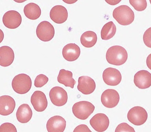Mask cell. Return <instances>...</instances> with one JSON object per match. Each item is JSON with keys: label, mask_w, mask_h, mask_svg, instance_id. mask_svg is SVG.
I'll use <instances>...</instances> for the list:
<instances>
[{"label": "cell", "mask_w": 151, "mask_h": 132, "mask_svg": "<svg viewBox=\"0 0 151 132\" xmlns=\"http://www.w3.org/2000/svg\"><path fill=\"white\" fill-rule=\"evenodd\" d=\"M146 64L148 68L151 70V53L148 56L147 58Z\"/></svg>", "instance_id": "obj_31"}, {"label": "cell", "mask_w": 151, "mask_h": 132, "mask_svg": "<svg viewBox=\"0 0 151 132\" xmlns=\"http://www.w3.org/2000/svg\"><path fill=\"white\" fill-rule=\"evenodd\" d=\"M134 81L139 89H147L151 86V74L145 70L138 71L134 75Z\"/></svg>", "instance_id": "obj_14"}, {"label": "cell", "mask_w": 151, "mask_h": 132, "mask_svg": "<svg viewBox=\"0 0 151 132\" xmlns=\"http://www.w3.org/2000/svg\"><path fill=\"white\" fill-rule=\"evenodd\" d=\"M106 58L109 63L120 66L127 62L128 53L124 48L119 45L112 46L108 50Z\"/></svg>", "instance_id": "obj_1"}, {"label": "cell", "mask_w": 151, "mask_h": 132, "mask_svg": "<svg viewBox=\"0 0 151 132\" xmlns=\"http://www.w3.org/2000/svg\"><path fill=\"white\" fill-rule=\"evenodd\" d=\"M14 54L13 50L8 46L0 48V65L3 67L9 66L13 62Z\"/></svg>", "instance_id": "obj_19"}, {"label": "cell", "mask_w": 151, "mask_h": 132, "mask_svg": "<svg viewBox=\"0 0 151 132\" xmlns=\"http://www.w3.org/2000/svg\"><path fill=\"white\" fill-rule=\"evenodd\" d=\"M0 132H17L14 125L12 123H6L0 127Z\"/></svg>", "instance_id": "obj_28"}, {"label": "cell", "mask_w": 151, "mask_h": 132, "mask_svg": "<svg viewBox=\"0 0 151 132\" xmlns=\"http://www.w3.org/2000/svg\"><path fill=\"white\" fill-rule=\"evenodd\" d=\"M95 106L91 102L82 101L75 103L72 107L74 116L82 120L87 119L93 113Z\"/></svg>", "instance_id": "obj_4"}, {"label": "cell", "mask_w": 151, "mask_h": 132, "mask_svg": "<svg viewBox=\"0 0 151 132\" xmlns=\"http://www.w3.org/2000/svg\"><path fill=\"white\" fill-rule=\"evenodd\" d=\"M50 16L51 19L56 24H62L68 19V12L64 6L56 5L52 8Z\"/></svg>", "instance_id": "obj_15"}, {"label": "cell", "mask_w": 151, "mask_h": 132, "mask_svg": "<svg viewBox=\"0 0 151 132\" xmlns=\"http://www.w3.org/2000/svg\"><path fill=\"white\" fill-rule=\"evenodd\" d=\"M121 1H113V0H112V1H106L107 3L112 5H116V4H119Z\"/></svg>", "instance_id": "obj_32"}, {"label": "cell", "mask_w": 151, "mask_h": 132, "mask_svg": "<svg viewBox=\"0 0 151 132\" xmlns=\"http://www.w3.org/2000/svg\"><path fill=\"white\" fill-rule=\"evenodd\" d=\"M129 3L134 9L138 12L143 11L147 7V4L146 1H132L129 0Z\"/></svg>", "instance_id": "obj_25"}, {"label": "cell", "mask_w": 151, "mask_h": 132, "mask_svg": "<svg viewBox=\"0 0 151 132\" xmlns=\"http://www.w3.org/2000/svg\"><path fill=\"white\" fill-rule=\"evenodd\" d=\"M73 132H92L87 126L84 124L79 125L75 128Z\"/></svg>", "instance_id": "obj_30"}, {"label": "cell", "mask_w": 151, "mask_h": 132, "mask_svg": "<svg viewBox=\"0 0 151 132\" xmlns=\"http://www.w3.org/2000/svg\"><path fill=\"white\" fill-rule=\"evenodd\" d=\"M49 96L52 104L57 106H64L68 101V95L67 92L60 87L52 88L50 92Z\"/></svg>", "instance_id": "obj_7"}, {"label": "cell", "mask_w": 151, "mask_h": 132, "mask_svg": "<svg viewBox=\"0 0 151 132\" xmlns=\"http://www.w3.org/2000/svg\"><path fill=\"white\" fill-rule=\"evenodd\" d=\"M120 99L118 92L114 89H109L105 91L102 94L101 101L106 107L112 108L118 104Z\"/></svg>", "instance_id": "obj_9"}, {"label": "cell", "mask_w": 151, "mask_h": 132, "mask_svg": "<svg viewBox=\"0 0 151 132\" xmlns=\"http://www.w3.org/2000/svg\"><path fill=\"white\" fill-rule=\"evenodd\" d=\"M96 88L95 81L91 77L87 76L80 77L78 79L77 89L84 95L93 93Z\"/></svg>", "instance_id": "obj_13"}, {"label": "cell", "mask_w": 151, "mask_h": 132, "mask_svg": "<svg viewBox=\"0 0 151 132\" xmlns=\"http://www.w3.org/2000/svg\"><path fill=\"white\" fill-rule=\"evenodd\" d=\"M90 123L96 131L104 132L108 128L110 121L106 115L98 113L92 117L90 121Z\"/></svg>", "instance_id": "obj_11"}, {"label": "cell", "mask_w": 151, "mask_h": 132, "mask_svg": "<svg viewBox=\"0 0 151 132\" xmlns=\"http://www.w3.org/2000/svg\"><path fill=\"white\" fill-rule=\"evenodd\" d=\"M22 16L19 12L15 10H9L4 14L3 22L4 26L8 28H17L22 24Z\"/></svg>", "instance_id": "obj_8"}, {"label": "cell", "mask_w": 151, "mask_h": 132, "mask_svg": "<svg viewBox=\"0 0 151 132\" xmlns=\"http://www.w3.org/2000/svg\"><path fill=\"white\" fill-rule=\"evenodd\" d=\"M143 39L144 43L147 47L151 48V27L145 32Z\"/></svg>", "instance_id": "obj_29"}, {"label": "cell", "mask_w": 151, "mask_h": 132, "mask_svg": "<svg viewBox=\"0 0 151 132\" xmlns=\"http://www.w3.org/2000/svg\"><path fill=\"white\" fill-rule=\"evenodd\" d=\"M105 83L111 86H116L121 82L122 77L121 73L117 69L108 68L105 69L102 74Z\"/></svg>", "instance_id": "obj_10"}, {"label": "cell", "mask_w": 151, "mask_h": 132, "mask_svg": "<svg viewBox=\"0 0 151 132\" xmlns=\"http://www.w3.org/2000/svg\"><path fill=\"white\" fill-rule=\"evenodd\" d=\"M63 57L67 61L73 62L78 59L81 54V49L75 43L67 44L63 48Z\"/></svg>", "instance_id": "obj_18"}, {"label": "cell", "mask_w": 151, "mask_h": 132, "mask_svg": "<svg viewBox=\"0 0 151 132\" xmlns=\"http://www.w3.org/2000/svg\"><path fill=\"white\" fill-rule=\"evenodd\" d=\"M31 102L35 110L37 112H42L47 108L48 102L47 97L42 92L37 91L31 96Z\"/></svg>", "instance_id": "obj_12"}, {"label": "cell", "mask_w": 151, "mask_h": 132, "mask_svg": "<svg viewBox=\"0 0 151 132\" xmlns=\"http://www.w3.org/2000/svg\"><path fill=\"white\" fill-rule=\"evenodd\" d=\"M36 32L40 40L43 42H48L53 38L55 31L51 23L47 21H44L38 25Z\"/></svg>", "instance_id": "obj_6"}, {"label": "cell", "mask_w": 151, "mask_h": 132, "mask_svg": "<svg viewBox=\"0 0 151 132\" xmlns=\"http://www.w3.org/2000/svg\"><path fill=\"white\" fill-rule=\"evenodd\" d=\"M116 28L112 21L109 22L104 25L101 32L103 40H107L112 38L116 33Z\"/></svg>", "instance_id": "obj_24"}, {"label": "cell", "mask_w": 151, "mask_h": 132, "mask_svg": "<svg viewBox=\"0 0 151 132\" xmlns=\"http://www.w3.org/2000/svg\"><path fill=\"white\" fill-rule=\"evenodd\" d=\"M148 117L146 110L142 107L138 106L131 109L127 115V118L129 122L138 126L144 124L147 120Z\"/></svg>", "instance_id": "obj_5"}, {"label": "cell", "mask_w": 151, "mask_h": 132, "mask_svg": "<svg viewBox=\"0 0 151 132\" xmlns=\"http://www.w3.org/2000/svg\"><path fill=\"white\" fill-rule=\"evenodd\" d=\"M16 115L19 122L25 123L30 120L32 117L33 113L29 105L24 104L19 107Z\"/></svg>", "instance_id": "obj_20"}, {"label": "cell", "mask_w": 151, "mask_h": 132, "mask_svg": "<svg viewBox=\"0 0 151 132\" xmlns=\"http://www.w3.org/2000/svg\"><path fill=\"white\" fill-rule=\"evenodd\" d=\"M24 12L25 16L32 20L37 19L41 14V10L39 6L33 3H29L25 6Z\"/></svg>", "instance_id": "obj_22"}, {"label": "cell", "mask_w": 151, "mask_h": 132, "mask_svg": "<svg viewBox=\"0 0 151 132\" xmlns=\"http://www.w3.org/2000/svg\"><path fill=\"white\" fill-rule=\"evenodd\" d=\"M32 84L30 77L25 74L16 75L12 82V87L14 91L20 94L28 93L32 87Z\"/></svg>", "instance_id": "obj_3"}, {"label": "cell", "mask_w": 151, "mask_h": 132, "mask_svg": "<svg viewBox=\"0 0 151 132\" xmlns=\"http://www.w3.org/2000/svg\"><path fill=\"white\" fill-rule=\"evenodd\" d=\"M150 4H151V1H150Z\"/></svg>", "instance_id": "obj_33"}, {"label": "cell", "mask_w": 151, "mask_h": 132, "mask_svg": "<svg viewBox=\"0 0 151 132\" xmlns=\"http://www.w3.org/2000/svg\"><path fill=\"white\" fill-rule=\"evenodd\" d=\"M16 107V102L14 98L8 95L0 97V114L8 116L13 112Z\"/></svg>", "instance_id": "obj_17"}, {"label": "cell", "mask_w": 151, "mask_h": 132, "mask_svg": "<svg viewBox=\"0 0 151 132\" xmlns=\"http://www.w3.org/2000/svg\"><path fill=\"white\" fill-rule=\"evenodd\" d=\"M115 132H135L133 127L127 123H120L115 130Z\"/></svg>", "instance_id": "obj_27"}, {"label": "cell", "mask_w": 151, "mask_h": 132, "mask_svg": "<svg viewBox=\"0 0 151 132\" xmlns=\"http://www.w3.org/2000/svg\"><path fill=\"white\" fill-rule=\"evenodd\" d=\"M49 80L48 77L45 75L39 74L35 79V86L37 88H41L47 84Z\"/></svg>", "instance_id": "obj_26"}, {"label": "cell", "mask_w": 151, "mask_h": 132, "mask_svg": "<svg viewBox=\"0 0 151 132\" xmlns=\"http://www.w3.org/2000/svg\"><path fill=\"white\" fill-rule=\"evenodd\" d=\"M113 16L119 24L122 26L130 25L135 19V14L133 10L125 5L115 8L113 12Z\"/></svg>", "instance_id": "obj_2"}, {"label": "cell", "mask_w": 151, "mask_h": 132, "mask_svg": "<svg viewBox=\"0 0 151 132\" xmlns=\"http://www.w3.org/2000/svg\"><path fill=\"white\" fill-rule=\"evenodd\" d=\"M66 122L60 116L51 117L47 121V129L48 132H64L66 128Z\"/></svg>", "instance_id": "obj_16"}, {"label": "cell", "mask_w": 151, "mask_h": 132, "mask_svg": "<svg viewBox=\"0 0 151 132\" xmlns=\"http://www.w3.org/2000/svg\"><path fill=\"white\" fill-rule=\"evenodd\" d=\"M97 41V35L93 31H86L82 35L81 37V42L82 45L87 48L93 47Z\"/></svg>", "instance_id": "obj_23"}, {"label": "cell", "mask_w": 151, "mask_h": 132, "mask_svg": "<svg viewBox=\"0 0 151 132\" xmlns=\"http://www.w3.org/2000/svg\"><path fill=\"white\" fill-rule=\"evenodd\" d=\"M73 73L71 71L62 69L59 73L58 82L66 87H70L73 89L76 83V82L73 78Z\"/></svg>", "instance_id": "obj_21"}]
</instances>
